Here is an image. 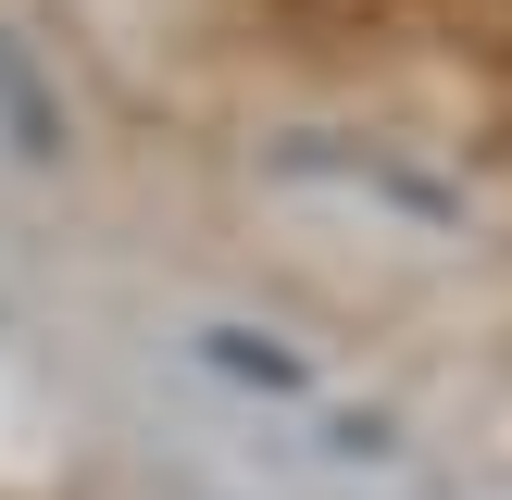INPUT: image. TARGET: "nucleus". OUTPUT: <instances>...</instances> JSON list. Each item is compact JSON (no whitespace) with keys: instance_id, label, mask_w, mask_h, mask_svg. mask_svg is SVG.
<instances>
[{"instance_id":"nucleus-1","label":"nucleus","mask_w":512,"mask_h":500,"mask_svg":"<svg viewBox=\"0 0 512 500\" xmlns=\"http://www.w3.org/2000/svg\"><path fill=\"white\" fill-rule=\"evenodd\" d=\"M188 350L213 375H238V388H263V400H313V363L300 350H250V325H188Z\"/></svg>"}]
</instances>
